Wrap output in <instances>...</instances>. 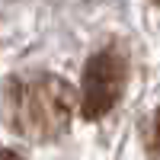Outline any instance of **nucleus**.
Segmentation results:
<instances>
[{"label": "nucleus", "instance_id": "nucleus-1", "mask_svg": "<svg viewBox=\"0 0 160 160\" xmlns=\"http://www.w3.org/2000/svg\"><path fill=\"white\" fill-rule=\"evenodd\" d=\"M7 125L29 141H51L68 131L74 115V87L55 74H29L7 83Z\"/></svg>", "mask_w": 160, "mask_h": 160}, {"label": "nucleus", "instance_id": "nucleus-2", "mask_svg": "<svg viewBox=\"0 0 160 160\" xmlns=\"http://www.w3.org/2000/svg\"><path fill=\"white\" fill-rule=\"evenodd\" d=\"M125 58L115 48H106L93 55L83 68V90H80V112L83 118H102L112 106L122 99L125 90Z\"/></svg>", "mask_w": 160, "mask_h": 160}, {"label": "nucleus", "instance_id": "nucleus-3", "mask_svg": "<svg viewBox=\"0 0 160 160\" xmlns=\"http://www.w3.org/2000/svg\"><path fill=\"white\" fill-rule=\"evenodd\" d=\"M144 148L154 160H160V109L148 118V125H144Z\"/></svg>", "mask_w": 160, "mask_h": 160}, {"label": "nucleus", "instance_id": "nucleus-4", "mask_svg": "<svg viewBox=\"0 0 160 160\" xmlns=\"http://www.w3.org/2000/svg\"><path fill=\"white\" fill-rule=\"evenodd\" d=\"M0 160H22V157H19V154H13V151H10V148H7V151H3V154H0Z\"/></svg>", "mask_w": 160, "mask_h": 160}, {"label": "nucleus", "instance_id": "nucleus-5", "mask_svg": "<svg viewBox=\"0 0 160 160\" xmlns=\"http://www.w3.org/2000/svg\"><path fill=\"white\" fill-rule=\"evenodd\" d=\"M154 3H160V0H154Z\"/></svg>", "mask_w": 160, "mask_h": 160}]
</instances>
